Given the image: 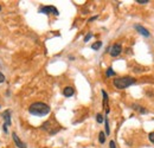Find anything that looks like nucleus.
I'll list each match as a JSON object with an SVG mask.
<instances>
[{
  "label": "nucleus",
  "mask_w": 154,
  "mask_h": 148,
  "mask_svg": "<svg viewBox=\"0 0 154 148\" xmlns=\"http://www.w3.org/2000/svg\"><path fill=\"white\" fill-rule=\"evenodd\" d=\"M39 13H44V14H55V16H58V10L53 6H42L39 9Z\"/></svg>",
  "instance_id": "obj_3"
},
{
  "label": "nucleus",
  "mask_w": 154,
  "mask_h": 148,
  "mask_svg": "<svg viewBox=\"0 0 154 148\" xmlns=\"http://www.w3.org/2000/svg\"><path fill=\"white\" fill-rule=\"evenodd\" d=\"M102 95H103V105H106L107 108V102H108V95H107V92L104 90H102Z\"/></svg>",
  "instance_id": "obj_13"
},
{
  "label": "nucleus",
  "mask_w": 154,
  "mask_h": 148,
  "mask_svg": "<svg viewBox=\"0 0 154 148\" xmlns=\"http://www.w3.org/2000/svg\"><path fill=\"white\" fill-rule=\"evenodd\" d=\"M4 82H5V76L0 72V83H4Z\"/></svg>",
  "instance_id": "obj_19"
},
{
  "label": "nucleus",
  "mask_w": 154,
  "mask_h": 148,
  "mask_svg": "<svg viewBox=\"0 0 154 148\" xmlns=\"http://www.w3.org/2000/svg\"><path fill=\"white\" fill-rule=\"evenodd\" d=\"M98 141H100V143H104L106 142V134L103 132H101L98 134Z\"/></svg>",
  "instance_id": "obj_10"
},
{
  "label": "nucleus",
  "mask_w": 154,
  "mask_h": 148,
  "mask_svg": "<svg viewBox=\"0 0 154 148\" xmlns=\"http://www.w3.org/2000/svg\"><path fill=\"white\" fill-rule=\"evenodd\" d=\"M95 19H97V16H95V17H91V18L89 19V23H90V22H92V20H95Z\"/></svg>",
  "instance_id": "obj_21"
},
{
  "label": "nucleus",
  "mask_w": 154,
  "mask_h": 148,
  "mask_svg": "<svg viewBox=\"0 0 154 148\" xmlns=\"http://www.w3.org/2000/svg\"><path fill=\"white\" fill-rule=\"evenodd\" d=\"M3 119H4V123L6 126H11V111L10 110H5V113L3 114Z\"/></svg>",
  "instance_id": "obj_6"
},
{
  "label": "nucleus",
  "mask_w": 154,
  "mask_h": 148,
  "mask_svg": "<svg viewBox=\"0 0 154 148\" xmlns=\"http://www.w3.org/2000/svg\"><path fill=\"white\" fill-rule=\"evenodd\" d=\"M104 124H106V134H110V128H109V122H108V119H104Z\"/></svg>",
  "instance_id": "obj_11"
},
{
  "label": "nucleus",
  "mask_w": 154,
  "mask_h": 148,
  "mask_svg": "<svg viewBox=\"0 0 154 148\" xmlns=\"http://www.w3.org/2000/svg\"><path fill=\"white\" fill-rule=\"evenodd\" d=\"M148 139H149V141H151V142H153V143H154V132L149 133V135H148Z\"/></svg>",
  "instance_id": "obj_16"
},
{
  "label": "nucleus",
  "mask_w": 154,
  "mask_h": 148,
  "mask_svg": "<svg viewBox=\"0 0 154 148\" xmlns=\"http://www.w3.org/2000/svg\"><path fill=\"white\" fill-rule=\"evenodd\" d=\"M135 30L140 33V35H142L144 37H149V32H148V30H146L144 26H141V25H135Z\"/></svg>",
  "instance_id": "obj_7"
},
{
  "label": "nucleus",
  "mask_w": 154,
  "mask_h": 148,
  "mask_svg": "<svg viewBox=\"0 0 154 148\" xmlns=\"http://www.w3.org/2000/svg\"><path fill=\"white\" fill-rule=\"evenodd\" d=\"M101 46H102V42H100V40H98V42H95L91 45V49L96 51V50H98L100 48H101Z\"/></svg>",
  "instance_id": "obj_9"
},
{
  "label": "nucleus",
  "mask_w": 154,
  "mask_h": 148,
  "mask_svg": "<svg viewBox=\"0 0 154 148\" xmlns=\"http://www.w3.org/2000/svg\"><path fill=\"white\" fill-rule=\"evenodd\" d=\"M3 130L5 132V134H7V126H6L5 123H4V126H3Z\"/></svg>",
  "instance_id": "obj_20"
},
{
  "label": "nucleus",
  "mask_w": 154,
  "mask_h": 148,
  "mask_svg": "<svg viewBox=\"0 0 154 148\" xmlns=\"http://www.w3.org/2000/svg\"><path fill=\"white\" fill-rule=\"evenodd\" d=\"M122 52V46L120 45V44H114L111 46V49H110V55L113 57H117L120 53Z\"/></svg>",
  "instance_id": "obj_4"
},
{
  "label": "nucleus",
  "mask_w": 154,
  "mask_h": 148,
  "mask_svg": "<svg viewBox=\"0 0 154 148\" xmlns=\"http://www.w3.org/2000/svg\"><path fill=\"white\" fill-rule=\"evenodd\" d=\"M114 85H115L116 89H126L128 88V86H130L132 84L135 83V78L133 77H120V78H115L114 79Z\"/></svg>",
  "instance_id": "obj_2"
},
{
  "label": "nucleus",
  "mask_w": 154,
  "mask_h": 148,
  "mask_svg": "<svg viewBox=\"0 0 154 148\" xmlns=\"http://www.w3.org/2000/svg\"><path fill=\"white\" fill-rule=\"evenodd\" d=\"M114 75H115V71H114L111 68L107 69V71H106V76H107V77H111V76H114Z\"/></svg>",
  "instance_id": "obj_12"
},
{
  "label": "nucleus",
  "mask_w": 154,
  "mask_h": 148,
  "mask_svg": "<svg viewBox=\"0 0 154 148\" xmlns=\"http://www.w3.org/2000/svg\"><path fill=\"white\" fill-rule=\"evenodd\" d=\"M73 92H75V89H73L72 86H66V88H64V90H63V95L65 97H71L73 95Z\"/></svg>",
  "instance_id": "obj_8"
},
{
  "label": "nucleus",
  "mask_w": 154,
  "mask_h": 148,
  "mask_svg": "<svg viewBox=\"0 0 154 148\" xmlns=\"http://www.w3.org/2000/svg\"><path fill=\"white\" fill-rule=\"evenodd\" d=\"M96 121H97L98 123H102L103 122V116L101 115V114H97V115H96Z\"/></svg>",
  "instance_id": "obj_14"
},
{
  "label": "nucleus",
  "mask_w": 154,
  "mask_h": 148,
  "mask_svg": "<svg viewBox=\"0 0 154 148\" xmlns=\"http://www.w3.org/2000/svg\"><path fill=\"white\" fill-rule=\"evenodd\" d=\"M29 111L31 115H35V116H46L51 111L50 107L46 104V103H43V102H35L32 103L30 107H29Z\"/></svg>",
  "instance_id": "obj_1"
},
{
  "label": "nucleus",
  "mask_w": 154,
  "mask_h": 148,
  "mask_svg": "<svg viewBox=\"0 0 154 148\" xmlns=\"http://www.w3.org/2000/svg\"><path fill=\"white\" fill-rule=\"evenodd\" d=\"M91 37H92V33H90V32H89V33H88V35H87V36L84 37V43H87V42H89V39H90Z\"/></svg>",
  "instance_id": "obj_15"
},
{
  "label": "nucleus",
  "mask_w": 154,
  "mask_h": 148,
  "mask_svg": "<svg viewBox=\"0 0 154 148\" xmlns=\"http://www.w3.org/2000/svg\"><path fill=\"white\" fill-rule=\"evenodd\" d=\"M136 3L141 4V5H145V4H148L149 1H148V0H136Z\"/></svg>",
  "instance_id": "obj_17"
},
{
  "label": "nucleus",
  "mask_w": 154,
  "mask_h": 148,
  "mask_svg": "<svg viewBox=\"0 0 154 148\" xmlns=\"http://www.w3.org/2000/svg\"><path fill=\"white\" fill-rule=\"evenodd\" d=\"M0 11H1V5H0Z\"/></svg>",
  "instance_id": "obj_22"
},
{
  "label": "nucleus",
  "mask_w": 154,
  "mask_h": 148,
  "mask_svg": "<svg viewBox=\"0 0 154 148\" xmlns=\"http://www.w3.org/2000/svg\"><path fill=\"white\" fill-rule=\"evenodd\" d=\"M12 139H13V141H14V143H16V146L18 147V148H28V146H26V143H24L23 141L19 139V136L17 135L16 133H13L12 134Z\"/></svg>",
  "instance_id": "obj_5"
},
{
  "label": "nucleus",
  "mask_w": 154,
  "mask_h": 148,
  "mask_svg": "<svg viewBox=\"0 0 154 148\" xmlns=\"http://www.w3.org/2000/svg\"><path fill=\"white\" fill-rule=\"evenodd\" d=\"M109 148H116V145H115L114 141H110V142H109Z\"/></svg>",
  "instance_id": "obj_18"
}]
</instances>
